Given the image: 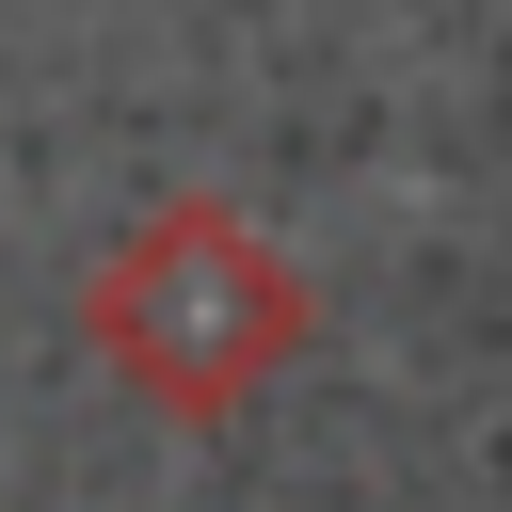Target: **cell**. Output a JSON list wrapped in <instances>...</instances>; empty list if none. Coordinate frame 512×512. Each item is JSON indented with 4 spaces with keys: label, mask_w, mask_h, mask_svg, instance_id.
<instances>
[{
    "label": "cell",
    "mask_w": 512,
    "mask_h": 512,
    "mask_svg": "<svg viewBox=\"0 0 512 512\" xmlns=\"http://www.w3.org/2000/svg\"><path fill=\"white\" fill-rule=\"evenodd\" d=\"M304 336H320L304 256H288L256 208H224V192L144 208V224L80 272V352H96L144 416H176V432H208V416H240L256 384H288Z\"/></svg>",
    "instance_id": "1"
}]
</instances>
